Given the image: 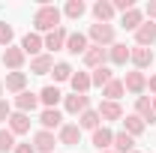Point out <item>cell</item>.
<instances>
[{"instance_id":"16","label":"cell","mask_w":156,"mask_h":153,"mask_svg":"<svg viewBox=\"0 0 156 153\" xmlns=\"http://www.w3.org/2000/svg\"><path fill=\"white\" fill-rule=\"evenodd\" d=\"M135 42L141 45V48H150V45L156 42V24H153V21L141 24V27L135 30Z\"/></svg>"},{"instance_id":"12","label":"cell","mask_w":156,"mask_h":153,"mask_svg":"<svg viewBox=\"0 0 156 153\" xmlns=\"http://www.w3.org/2000/svg\"><path fill=\"white\" fill-rule=\"evenodd\" d=\"M63 105H66V111L69 114H84L87 108H90V99L84 93H72V96H66L63 99Z\"/></svg>"},{"instance_id":"42","label":"cell","mask_w":156,"mask_h":153,"mask_svg":"<svg viewBox=\"0 0 156 153\" xmlns=\"http://www.w3.org/2000/svg\"><path fill=\"white\" fill-rule=\"evenodd\" d=\"M153 111H156V96H153Z\"/></svg>"},{"instance_id":"27","label":"cell","mask_w":156,"mask_h":153,"mask_svg":"<svg viewBox=\"0 0 156 153\" xmlns=\"http://www.w3.org/2000/svg\"><path fill=\"white\" fill-rule=\"evenodd\" d=\"M99 120H102V117H99V111L87 108L84 114H78V129H90V132H93V129H99Z\"/></svg>"},{"instance_id":"10","label":"cell","mask_w":156,"mask_h":153,"mask_svg":"<svg viewBox=\"0 0 156 153\" xmlns=\"http://www.w3.org/2000/svg\"><path fill=\"white\" fill-rule=\"evenodd\" d=\"M39 123H42V129H45V132H51V129H60V126H63V114H60L57 108H42V114H39Z\"/></svg>"},{"instance_id":"34","label":"cell","mask_w":156,"mask_h":153,"mask_svg":"<svg viewBox=\"0 0 156 153\" xmlns=\"http://www.w3.org/2000/svg\"><path fill=\"white\" fill-rule=\"evenodd\" d=\"M51 75H54V81H69V78H72V66H69V63H54Z\"/></svg>"},{"instance_id":"32","label":"cell","mask_w":156,"mask_h":153,"mask_svg":"<svg viewBox=\"0 0 156 153\" xmlns=\"http://www.w3.org/2000/svg\"><path fill=\"white\" fill-rule=\"evenodd\" d=\"M63 12H66V18H81V15H84V12H87V6H84V3H81V0H69V3H66V9H63Z\"/></svg>"},{"instance_id":"11","label":"cell","mask_w":156,"mask_h":153,"mask_svg":"<svg viewBox=\"0 0 156 153\" xmlns=\"http://www.w3.org/2000/svg\"><path fill=\"white\" fill-rule=\"evenodd\" d=\"M90 144H93L99 153H102V150H108V147L114 144V132H111L108 126H99V129H93V138H90Z\"/></svg>"},{"instance_id":"4","label":"cell","mask_w":156,"mask_h":153,"mask_svg":"<svg viewBox=\"0 0 156 153\" xmlns=\"http://www.w3.org/2000/svg\"><path fill=\"white\" fill-rule=\"evenodd\" d=\"M123 87L129 90V93H135V96H141L144 90H147V75L144 72H126V78H123Z\"/></svg>"},{"instance_id":"2","label":"cell","mask_w":156,"mask_h":153,"mask_svg":"<svg viewBox=\"0 0 156 153\" xmlns=\"http://www.w3.org/2000/svg\"><path fill=\"white\" fill-rule=\"evenodd\" d=\"M114 24H90V33H87V39H93V45H99V48H105V45H114Z\"/></svg>"},{"instance_id":"31","label":"cell","mask_w":156,"mask_h":153,"mask_svg":"<svg viewBox=\"0 0 156 153\" xmlns=\"http://www.w3.org/2000/svg\"><path fill=\"white\" fill-rule=\"evenodd\" d=\"M90 81H93V87H105L108 81H114V72H111L108 66H99V69H93Z\"/></svg>"},{"instance_id":"21","label":"cell","mask_w":156,"mask_h":153,"mask_svg":"<svg viewBox=\"0 0 156 153\" xmlns=\"http://www.w3.org/2000/svg\"><path fill=\"white\" fill-rule=\"evenodd\" d=\"M96 111H99L102 120H123V108H120V102H108V99H102Z\"/></svg>"},{"instance_id":"29","label":"cell","mask_w":156,"mask_h":153,"mask_svg":"<svg viewBox=\"0 0 156 153\" xmlns=\"http://www.w3.org/2000/svg\"><path fill=\"white\" fill-rule=\"evenodd\" d=\"M141 24H144V21H141V12H138L135 6H132L129 12H123V18H120V27H123V30H138Z\"/></svg>"},{"instance_id":"38","label":"cell","mask_w":156,"mask_h":153,"mask_svg":"<svg viewBox=\"0 0 156 153\" xmlns=\"http://www.w3.org/2000/svg\"><path fill=\"white\" fill-rule=\"evenodd\" d=\"M12 153H36V147L27 141V144H15V150H12Z\"/></svg>"},{"instance_id":"41","label":"cell","mask_w":156,"mask_h":153,"mask_svg":"<svg viewBox=\"0 0 156 153\" xmlns=\"http://www.w3.org/2000/svg\"><path fill=\"white\" fill-rule=\"evenodd\" d=\"M0 99H3V81H0Z\"/></svg>"},{"instance_id":"22","label":"cell","mask_w":156,"mask_h":153,"mask_svg":"<svg viewBox=\"0 0 156 153\" xmlns=\"http://www.w3.org/2000/svg\"><path fill=\"white\" fill-rule=\"evenodd\" d=\"M87 48H90V45H87V36H84V33H69V36H66V51H69V54H81V57H84Z\"/></svg>"},{"instance_id":"7","label":"cell","mask_w":156,"mask_h":153,"mask_svg":"<svg viewBox=\"0 0 156 153\" xmlns=\"http://www.w3.org/2000/svg\"><path fill=\"white\" fill-rule=\"evenodd\" d=\"M135 114L144 120V126H153L156 123V111H153V102L147 96H138L135 99Z\"/></svg>"},{"instance_id":"8","label":"cell","mask_w":156,"mask_h":153,"mask_svg":"<svg viewBox=\"0 0 156 153\" xmlns=\"http://www.w3.org/2000/svg\"><path fill=\"white\" fill-rule=\"evenodd\" d=\"M105 60H108V48L90 45V48L84 51V66H90V69H99V66H105Z\"/></svg>"},{"instance_id":"35","label":"cell","mask_w":156,"mask_h":153,"mask_svg":"<svg viewBox=\"0 0 156 153\" xmlns=\"http://www.w3.org/2000/svg\"><path fill=\"white\" fill-rule=\"evenodd\" d=\"M15 36V30H12V24H6V21H0V45L3 48H9V42Z\"/></svg>"},{"instance_id":"23","label":"cell","mask_w":156,"mask_h":153,"mask_svg":"<svg viewBox=\"0 0 156 153\" xmlns=\"http://www.w3.org/2000/svg\"><path fill=\"white\" fill-rule=\"evenodd\" d=\"M42 48H45V45H42V36H39V33H27V36L21 39V51H24V54H33V57H36V54H42Z\"/></svg>"},{"instance_id":"18","label":"cell","mask_w":156,"mask_h":153,"mask_svg":"<svg viewBox=\"0 0 156 153\" xmlns=\"http://www.w3.org/2000/svg\"><path fill=\"white\" fill-rule=\"evenodd\" d=\"M60 99H63V93H60L57 84H48V87H42V90H39V102H42L45 108H57Z\"/></svg>"},{"instance_id":"44","label":"cell","mask_w":156,"mask_h":153,"mask_svg":"<svg viewBox=\"0 0 156 153\" xmlns=\"http://www.w3.org/2000/svg\"><path fill=\"white\" fill-rule=\"evenodd\" d=\"M132 153H141V150H132Z\"/></svg>"},{"instance_id":"3","label":"cell","mask_w":156,"mask_h":153,"mask_svg":"<svg viewBox=\"0 0 156 153\" xmlns=\"http://www.w3.org/2000/svg\"><path fill=\"white\" fill-rule=\"evenodd\" d=\"M24 57H27V54L21 51V45H9V48H3V66L12 69V72H21Z\"/></svg>"},{"instance_id":"15","label":"cell","mask_w":156,"mask_h":153,"mask_svg":"<svg viewBox=\"0 0 156 153\" xmlns=\"http://www.w3.org/2000/svg\"><path fill=\"white\" fill-rule=\"evenodd\" d=\"M39 105V93H30V90H24V93L15 96V108H18L21 114H30V111H36Z\"/></svg>"},{"instance_id":"14","label":"cell","mask_w":156,"mask_h":153,"mask_svg":"<svg viewBox=\"0 0 156 153\" xmlns=\"http://www.w3.org/2000/svg\"><path fill=\"white\" fill-rule=\"evenodd\" d=\"M129 60L135 63V69L141 72V69H147V66L153 63V48H141V45H135L132 54H129Z\"/></svg>"},{"instance_id":"6","label":"cell","mask_w":156,"mask_h":153,"mask_svg":"<svg viewBox=\"0 0 156 153\" xmlns=\"http://www.w3.org/2000/svg\"><path fill=\"white\" fill-rule=\"evenodd\" d=\"M66 36H69V30H66V27L60 24L57 30H51L48 36L42 39V45H45L48 51H60V48H66Z\"/></svg>"},{"instance_id":"19","label":"cell","mask_w":156,"mask_h":153,"mask_svg":"<svg viewBox=\"0 0 156 153\" xmlns=\"http://www.w3.org/2000/svg\"><path fill=\"white\" fill-rule=\"evenodd\" d=\"M54 69V57L51 54H36V57L30 60V72L33 75H48Z\"/></svg>"},{"instance_id":"43","label":"cell","mask_w":156,"mask_h":153,"mask_svg":"<svg viewBox=\"0 0 156 153\" xmlns=\"http://www.w3.org/2000/svg\"><path fill=\"white\" fill-rule=\"evenodd\" d=\"M102 153H114V150H102Z\"/></svg>"},{"instance_id":"1","label":"cell","mask_w":156,"mask_h":153,"mask_svg":"<svg viewBox=\"0 0 156 153\" xmlns=\"http://www.w3.org/2000/svg\"><path fill=\"white\" fill-rule=\"evenodd\" d=\"M33 27H36V30H45V33L57 30L60 27V9L51 6V3H42L36 9V15H33Z\"/></svg>"},{"instance_id":"17","label":"cell","mask_w":156,"mask_h":153,"mask_svg":"<svg viewBox=\"0 0 156 153\" xmlns=\"http://www.w3.org/2000/svg\"><path fill=\"white\" fill-rule=\"evenodd\" d=\"M9 132H12V135H24V132H30V114L12 111V114H9Z\"/></svg>"},{"instance_id":"25","label":"cell","mask_w":156,"mask_h":153,"mask_svg":"<svg viewBox=\"0 0 156 153\" xmlns=\"http://www.w3.org/2000/svg\"><path fill=\"white\" fill-rule=\"evenodd\" d=\"M144 129H147V126H144V120H141L138 114H126V117H123V132H126V135L135 138V135H141Z\"/></svg>"},{"instance_id":"40","label":"cell","mask_w":156,"mask_h":153,"mask_svg":"<svg viewBox=\"0 0 156 153\" xmlns=\"http://www.w3.org/2000/svg\"><path fill=\"white\" fill-rule=\"evenodd\" d=\"M147 90H150V93H156V75L147 78Z\"/></svg>"},{"instance_id":"33","label":"cell","mask_w":156,"mask_h":153,"mask_svg":"<svg viewBox=\"0 0 156 153\" xmlns=\"http://www.w3.org/2000/svg\"><path fill=\"white\" fill-rule=\"evenodd\" d=\"M9 150H15V135L6 126V129H0V153H9Z\"/></svg>"},{"instance_id":"9","label":"cell","mask_w":156,"mask_h":153,"mask_svg":"<svg viewBox=\"0 0 156 153\" xmlns=\"http://www.w3.org/2000/svg\"><path fill=\"white\" fill-rule=\"evenodd\" d=\"M33 147H36V153H54V147H57V138H54V132H45V129H39V132L33 135Z\"/></svg>"},{"instance_id":"5","label":"cell","mask_w":156,"mask_h":153,"mask_svg":"<svg viewBox=\"0 0 156 153\" xmlns=\"http://www.w3.org/2000/svg\"><path fill=\"white\" fill-rule=\"evenodd\" d=\"M81 141V129H78V123H63L57 129V144H66V147H72Z\"/></svg>"},{"instance_id":"39","label":"cell","mask_w":156,"mask_h":153,"mask_svg":"<svg viewBox=\"0 0 156 153\" xmlns=\"http://www.w3.org/2000/svg\"><path fill=\"white\" fill-rule=\"evenodd\" d=\"M147 15H150V21L156 24V0H153V3H147Z\"/></svg>"},{"instance_id":"28","label":"cell","mask_w":156,"mask_h":153,"mask_svg":"<svg viewBox=\"0 0 156 153\" xmlns=\"http://www.w3.org/2000/svg\"><path fill=\"white\" fill-rule=\"evenodd\" d=\"M93 15H96L99 24H108L111 15H114V6H111L108 0H99V3H93Z\"/></svg>"},{"instance_id":"30","label":"cell","mask_w":156,"mask_h":153,"mask_svg":"<svg viewBox=\"0 0 156 153\" xmlns=\"http://www.w3.org/2000/svg\"><path fill=\"white\" fill-rule=\"evenodd\" d=\"M123 93H126V87H123V81H117V78H114V81H108V84L102 87V96H105L108 102H117Z\"/></svg>"},{"instance_id":"20","label":"cell","mask_w":156,"mask_h":153,"mask_svg":"<svg viewBox=\"0 0 156 153\" xmlns=\"http://www.w3.org/2000/svg\"><path fill=\"white\" fill-rule=\"evenodd\" d=\"M129 54H132V48H126L123 42H114V45L108 48V60H111L114 66H126V63H129Z\"/></svg>"},{"instance_id":"13","label":"cell","mask_w":156,"mask_h":153,"mask_svg":"<svg viewBox=\"0 0 156 153\" xmlns=\"http://www.w3.org/2000/svg\"><path fill=\"white\" fill-rule=\"evenodd\" d=\"M3 87L9 90V93H24L27 90V72H9L6 75V81H3Z\"/></svg>"},{"instance_id":"37","label":"cell","mask_w":156,"mask_h":153,"mask_svg":"<svg viewBox=\"0 0 156 153\" xmlns=\"http://www.w3.org/2000/svg\"><path fill=\"white\" fill-rule=\"evenodd\" d=\"M111 6H114V12H129L132 9V0H114Z\"/></svg>"},{"instance_id":"36","label":"cell","mask_w":156,"mask_h":153,"mask_svg":"<svg viewBox=\"0 0 156 153\" xmlns=\"http://www.w3.org/2000/svg\"><path fill=\"white\" fill-rule=\"evenodd\" d=\"M9 114H12V105H9L6 99H0V123H3V120H9Z\"/></svg>"},{"instance_id":"24","label":"cell","mask_w":156,"mask_h":153,"mask_svg":"<svg viewBox=\"0 0 156 153\" xmlns=\"http://www.w3.org/2000/svg\"><path fill=\"white\" fill-rule=\"evenodd\" d=\"M69 84H72V93H84V96H87V90L93 87V81H90V75H87V72H72Z\"/></svg>"},{"instance_id":"26","label":"cell","mask_w":156,"mask_h":153,"mask_svg":"<svg viewBox=\"0 0 156 153\" xmlns=\"http://www.w3.org/2000/svg\"><path fill=\"white\" fill-rule=\"evenodd\" d=\"M114 153H132L135 150V138L132 135H126V132H114Z\"/></svg>"}]
</instances>
